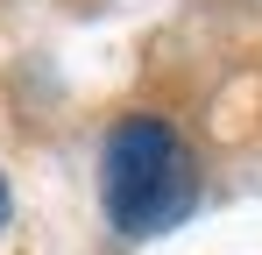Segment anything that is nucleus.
Segmentation results:
<instances>
[{
	"label": "nucleus",
	"mask_w": 262,
	"mask_h": 255,
	"mask_svg": "<svg viewBox=\"0 0 262 255\" xmlns=\"http://www.w3.org/2000/svg\"><path fill=\"white\" fill-rule=\"evenodd\" d=\"M99 192H106V220H114L121 234H163V227H177V220L191 213L199 170H191V149L177 142L170 121L128 114V121L106 135Z\"/></svg>",
	"instance_id": "obj_1"
},
{
	"label": "nucleus",
	"mask_w": 262,
	"mask_h": 255,
	"mask_svg": "<svg viewBox=\"0 0 262 255\" xmlns=\"http://www.w3.org/2000/svg\"><path fill=\"white\" fill-rule=\"evenodd\" d=\"M7 206H14V199H7V177H0V227H7Z\"/></svg>",
	"instance_id": "obj_2"
}]
</instances>
